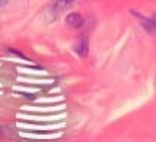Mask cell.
I'll list each match as a JSON object with an SVG mask.
<instances>
[{
    "label": "cell",
    "instance_id": "5b68a950",
    "mask_svg": "<svg viewBox=\"0 0 156 142\" xmlns=\"http://www.w3.org/2000/svg\"><path fill=\"white\" fill-rule=\"evenodd\" d=\"M8 3V0H0V6H5Z\"/></svg>",
    "mask_w": 156,
    "mask_h": 142
},
{
    "label": "cell",
    "instance_id": "3957f363",
    "mask_svg": "<svg viewBox=\"0 0 156 142\" xmlns=\"http://www.w3.org/2000/svg\"><path fill=\"white\" fill-rule=\"evenodd\" d=\"M74 49H75V52H77L78 56H81V58H86L87 53H88V40H87L86 36L80 37V40H78L77 43H75Z\"/></svg>",
    "mask_w": 156,
    "mask_h": 142
},
{
    "label": "cell",
    "instance_id": "7a4b0ae2",
    "mask_svg": "<svg viewBox=\"0 0 156 142\" xmlns=\"http://www.w3.org/2000/svg\"><path fill=\"white\" fill-rule=\"evenodd\" d=\"M65 21H66V24L72 28H81V27L84 25V18L81 13H78V12H71L69 15H66L65 18Z\"/></svg>",
    "mask_w": 156,
    "mask_h": 142
},
{
    "label": "cell",
    "instance_id": "6da1fadb",
    "mask_svg": "<svg viewBox=\"0 0 156 142\" xmlns=\"http://www.w3.org/2000/svg\"><path fill=\"white\" fill-rule=\"evenodd\" d=\"M77 0H55L50 5V12L53 13V17H58L59 13L65 12L66 9H69Z\"/></svg>",
    "mask_w": 156,
    "mask_h": 142
},
{
    "label": "cell",
    "instance_id": "277c9868",
    "mask_svg": "<svg viewBox=\"0 0 156 142\" xmlns=\"http://www.w3.org/2000/svg\"><path fill=\"white\" fill-rule=\"evenodd\" d=\"M140 19H141V27H143L147 33L156 34V15H153V17H150V18L140 17Z\"/></svg>",
    "mask_w": 156,
    "mask_h": 142
}]
</instances>
